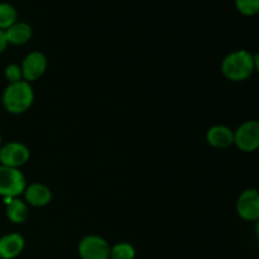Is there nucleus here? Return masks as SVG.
Here are the masks:
<instances>
[{"mask_svg": "<svg viewBox=\"0 0 259 259\" xmlns=\"http://www.w3.org/2000/svg\"><path fill=\"white\" fill-rule=\"evenodd\" d=\"M220 70L224 77L229 81L243 82L254 72L253 55L247 50L233 51L223 58Z\"/></svg>", "mask_w": 259, "mask_h": 259, "instance_id": "1", "label": "nucleus"}, {"mask_svg": "<svg viewBox=\"0 0 259 259\" xmlns=\"http://www.w3.org/2000/svg\"><path fill=\"white\" fill-rule=\"evenodd\" d=\"M3 106L10 114H23L30 109L34 101V91L28 81L9 83L3 93Z\"/></svg>", "mask_w": 259, "mask_h": 259, "instance_id": "2", "label": "nucleus"}, {"mask_svg": "<svg viewBox=\"0 0 259 259\" xmlns=\"http://www.w3.org/2000/svg\"><path fill=\"white\" fill-rule=\"evenodd\" d=\"M27 180L19 168L0 164V196L4 199L19 197L24 194Z\"/></svg>", "mask_w": 259, "mask_h": 259, "instance_id": "3", "label": "nucleus"}, {"mask_svg": "<svg viewBox=\"0 0 259 259\" xmlns=\"http://www.w3.org/2000/svg\"><path fill=\"white\" fill-rule=\"evenodd\" d=\"M234 144L239 151L252 153L259 149V120L250 119L234 131Z\"/></svg>", "mask_w": 259, "mask_h": 259, "instance_id": "4", "label": "nucleus"}, {"mask_svg": "<svg viewBox=\"0 0 259 259\" xmlns=\"http://www.w3.org/2000/svg\"><path fill=\"white\" fill-rule=\"evenodd\" d=\"M111 245L100 235L90 234L78 243V255L81 259H110Z\"/></svg>", "mask_w": 259, "mask_h": 259, "instance_id": "5", "label": "nucleus"}, {"mask_svg": "<svg viewBox=\"0 0 259 259\" xmlns=\"http://www.w3.org/2000/svg\"><path fill=\"white\" fill-rule=\"evenodd\" d=\"M30 158V151L22 142H8L0 148V164L20 168Z\"/></svg>", "mask_w": 259, "mask_h": 259, "instance_id": "6", "label": "nucleus"}, {"mask_svg": "<svg viewBox=\"0 0 259 259\" xmlns=\"http://www.w3.org/2000/svg\"><path fill=\"white\" fill-rule=\"evenodd\" d=\"M235 210L244 222L255 223L259 220V190L245 189L240 192L235 204Z\"/></svg>", "mask_w": 259, "mask_h": 259, "instance_id": "7", "label": "nucleus"}, {"mask_svg": "<svg viewBox=\"0 0 259 259\" xmlns=\"http://www.w3.org/2000/svg\"><path fill=\"white\" fill-rule=\"evenodd\" d=\"M47 66L48 60L45 53L39 52V51H33V52L28 53L24 60L22 61V63H20L23 78L28 82H33V81L38 80V78L45 75Z\"/></svg>", "mask_w": 259, "mask_h": 259, "instance_id": "8", "label": "nucleus"}, {"mask_svg": "<svg viewBox=\"0 0 259 259\" xmlns=\"http://www.w3.org/2000/svg\"><path fill=\"white\" fill-rule=\"evenodd\" d=\"M24 201L28 206L43 207L52 201V191L50 187L40 182H33L27 185L24 190Z\"/></svg>", "mask_w": 259, "mask_h": 259, "instance_id": "9", "label": "nucleus"}, {"mask_svg": "<svg viewBox=\"0 0 259 259\" xmlns=\"http://www.w3.org/2000/svg\"><path fill=\"white\" fill-rule=\"evenodd\" d=\"M25 239L19 233H8L0 238V258L14 259L22 254Z\"/></svg>", "mask_w": 259, "mask_h": 259, "instance_id": "10", "label": "nucleus"}, {"mask_svg": "<svg viewBox=\"0 0 259 259\" xmlns=\"http://www.w3.org/2000/svg\"><path fill=\"white\" fill-rule=\"evenodd\" d=\"M206 142L217 149L229 148L234 144V132L227 125H212L206 132Z\"/></svg>", "mask_w": 259, "mask_h": 259, "instance_id": "11", "label": "nucleus"}, {"mask_svg": "<svg viewBox=\"0 0 259 259\" xmlns=\"http://www.w3.org/2000/svg\"><path fill=\"white\" fill-rule=\"evenodd\" d=\"M5 206H7V217L13 224H23L27 222L29 217V207L24 200L19 197H13V199H4Z\"/></svg>", "mask_w": 259, "mask_h": 259, "instance_id": "12", "label": "nucleus"}, {"mask_svg": "<svg viewBox=\"0 0 259 259\" xmlns=\"http://www.w3.org/2000/svg\"><path fill=\"white\" fill-rule=\"evenodd\" d=\"M32 27L25 22H15L12 27L5 30L8 45L23 46L32 39Z\"/></svg>", "mask_w": 259, "mask_h": 259, "instance_id": "13", "label": "nucleus"}, {"mask_svg": "<svg viewBox=\"0 0 259 259\" xmlns=\"http://www.w3.org/2000/svg\"><path fill=\"white\" fill-rule=\"evenodd\" d=\"M18 22V12L10 3H0V29L7 30Z\"/></svg>", "mask_w": 259, "mask_h": 259, "instance_id": "14", "label": "nucleus"}, {"mask_svg": "<svg viewBox=\"0 0 259 259\" xmlns=\"http://www.w3.org/2000/svg\"><path fill=\"white\" fill-rule=\"evenodd\" d=\"M136 248L128 242L116 243L110 249V259H134Z\"/></svg>", "mask_w": 259, "mask_h": 259, "instance_id": "15", "label": "nucleus"}, {"mask_svg": "<svg viewBox=\"0 0 259 259\" xmlns=\"http://www.w3.org/2000/svg\"><path fill=\"white\" fill-rule=\"evenodd\" d=\"M235 8L240 14L253 17L259 13V0H234Z\"/></svg>", "mask_w": 259, "mask_h": 259, "instance_id": "16", "label": "nucleus"}, {"mask_svg": "<svg viewBox=\"0 0 259 259\" xmlns=\"http://www.w3.org/2000/svg\"><path fill=\"white\" fill-rule=\"evenodd\" d=\"M4 76L9 81V83L24 80L23 78L22 67H20V65H17V63H10V65H8L4 70Z\"/></svg>", "mask_w": 259, "mask_h": 259, "instance_id": "17", "label": "nucleus"}, {"mask_svg": "<svg viewBox=\"0 0 259 259\" xmlns=\"http://www.w3.org/2000/svg\"><path fill=\"white\" fill-rule=\"evenodd\" d=\"M8 47V40L5 37V30L0 29V53L4 52Z\"/></svg>", "mask_w": 259, "mask_h": 259, "instance_id": "18", "label": "nucleus"}, {"mask_svg": "<svg viewBox=\"0 0 259 259\" xmlns=\"http://www.w3.org/2000/svg\"><path fill=\"white\" fill-rule=\"evenodd\" d=\"M253 62H254V71L259 73V52L253 55Z\"/></svg>", "mask_w": 259, "mask_h": 259, "instance_id": "19", "label": "nucleus"}, {"mask_svg": "<svg viewBox=\"0 0 259 259\" xmlns=\"http://www.w3.org/2000/svg\"><path fill=\"white\" fill-rule=\"evenodd\" d=\"M254 232H255V235H257V238L259 239V220H258V222H255Z\"/></svg>", "mask_w": 259, "mask_h": 259, "instance_id": "20", "label": "nucleus"}, {"mask_svg": "<svg viewBox=\"0 0 259 259\" xmlns=\"http://www.w3.org/2000/svg\"><path fill=\"white\" fill-rule=\"evenodd\" d=\"M3 146V138H2V134H0V148H2Z\"/></svg>", "mask_w": 259, "mask_h": 259, "instance_id": "21", "label": "nucleus"}]
</instances>
